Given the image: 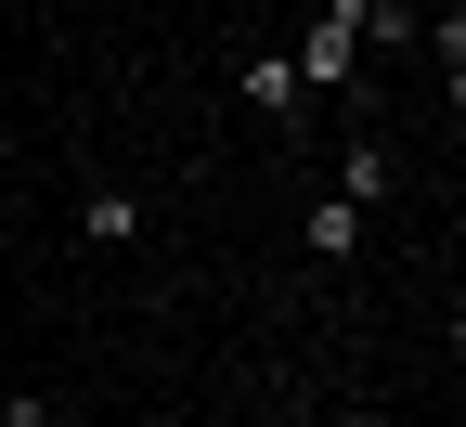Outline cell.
<instances>
[{"mask_svg": "<svg viewBox=\"0 0 466 427\" xmlns=\"http://www.w3.org/2000/svg\"><path fill=\"white\" fill-rule=\"evenodd\" d=\"M285 66H299V91H337L350 104V91H363V0H311Z\"/></svg>", "mask_w": 466, "mask_h": 427, "instance_id": "obj_1", "label": "cell"}, {"mask_svg": "<svg viewBox=\"0 0 466 427\" xmlns=\"http://www.w3.org/2000/svg\"><path fill=\"white\" fill-rule=\"evenodd\" d=\"M389 181H401V143H389V130H350V143H337V208H363V220H376V208H389Z\"/></svg>", "mask_w": 466, "mask_h": 427, "instance_id": "obj_2", "label": "cell"}, {"mask_svg": "<svg viewBox=\"0 0 466 427\" xmlns=\"http://www.w3.org/2000/svg\"><path fill=\"white\" fill-rule=\"evenodd\" d=\"M233 91H247V117H272V130H299V66H285V52H247V66H233Z\"/></svg>", "mask_w": 466, "mask_h": 427, "instance_id": "obj_3", "label": "cell"}, {"mask_svg": "<svg viewBox=\"0 0 466 427\" xmlns=\"http://www.w3.org/2000/svg\"><path fill=\"white\" fill-rule=\"evenodd\" d=\"M363 233H376L363 208H337V195H311V220H299V247H311L324 272H350V259H363Z\"/></svg>", "mask_w": 466, "mask_h": 427, "instance_id": "obj_4", "label": "cell"}, {"mask_svg": "<svg viewBox=\"0 0 466 427\" xmlns=\"http://www.w3.org/2000/svg\"><path fill=\"white\" fill-rule=\"evenodd\" d=\"M130 233H143V195L130 181H91L78 195V247H130Z\"/></svg>", "mask_w": 466, "mask_h": 427, "instance_id": "obj_5", "label": "cell"}, {"mask_svg": "<svg viewBox=\"0 0 466 427\" xmlns=\"http://www.w3.org/2000/svg\"><path fill=\"white\" fill-rule=\"evenodd\" d=\"M428 52H441V91H466V14H428Z\"/></svg>", "mask_w": 466, "mask_h": 427, "instance_id": "obj_6", "label": "cell"}, {"mask_svg": "<svg viewBox=\"0 0 466 427\" xmlns=\"http://www.w3.org/2000/svg\"><path fill=\"white\" fill-rule=\"evenodd\" d=\"M0 427H52V402H39V389H14V402H0Z\"/></svg>", "mask_w": 466, "mask_h": 427, "instance_id": "obj_7", "label": "cell"}, {"mask_svg": "<svg viewBox=\"0 0 466 427\" xmlns=\"http://www.w3.org/2000/svg\"><path fill=\"white\" fill-rule=\"evenodd\" d=\"M299 427H389V414H363V402H350V414H299Z\"/></svg>", "mask_w": 466, "mask_h": 427, "instance_id": "obj_8", "label": "cell"}, {"mask_svg": "<svg viewBox=\"0 0 466 427\" xmlns=\"http://www.w3.org/2000/svg\"><path fill=\"white\" fill-rule=\"evenodd\" d=\"M299 14H311V0H299Z\"/></svg>", "mask_w": 466, "mask_h": 427, "instance_id": "obj_9", "label": "cell"}]
</instances>
